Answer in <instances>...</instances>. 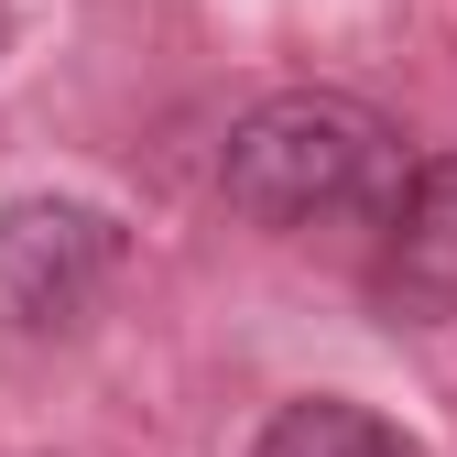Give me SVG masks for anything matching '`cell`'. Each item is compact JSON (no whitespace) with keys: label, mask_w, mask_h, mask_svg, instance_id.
Listing matches in <instances>:
<instances>
[{"label":"cell","mask_w":457,"mask_h":457,"mask_svg":"<svg viewBox=\"0 0 457 457\" xmlns=\"http://www.w3.org/2000/svg\"><path fill=\"white\" fill-rule=\"evenodd\" d=\"M131 240L120 218L87 196H22L0 207V327L12 337H66L98 316V295L120 283Z\"/></svg>","instance_id":"obj_2"},{"label":"cell","mask_w":457,"mask_h":457,"mask_svg":"<svg viewBox=\"0 0 457 457\" xmlns=\"http://www.w3.org/2000/svg\"><path fill=\"white\" fill-rule=\"evenodd\" d=\"M0 33H12V12H0Z\"/></svg>","instance_id":"obj_5"},{"label":"cell","mask_w":457,"mask_h":457,"mask_svg":"<svg viewBox=\"0 0 457 457\" xmlns=\"http://www.w3.org/2000/svg\"><path fill=\"white\" fill-rule=\"evenodd\" d=\"M370 295L392 327H446L457 316V153L414 163V186L392 196L381 251H370Z\"/></svg>","instance_id":"obj_3"},{"label":"cell","mask_w":457,"mask_h":457,"mask_svg":"<svg viewBox=\"0 0 457 457\" xmlns=\"http://www.w3.org/2000/svg\"><path fill=\"white\" fill-rule=\"evenodd\" d=\"M251 457H414L403 436H392L370 403H337V392H305V403H283L272 425H262V446Z\"/></svg>","instance_id":"obj_4"},{"label":"cell","mask_w":457,"mask_h":457,"mask_svg":"<svg viewBox=\"0 0 457 457\" xmlns=\"http://www.w3.org/2000/svg\"><path fill=\"white\" fill-rule=\"evenodd\" d=\"M218 186H228V207L251 228H337V218L381 228L392 196L414 186V153L370 98L283 87L218 142Z\"/></svg>","instance_id":"obj_1"}]
</instances>
